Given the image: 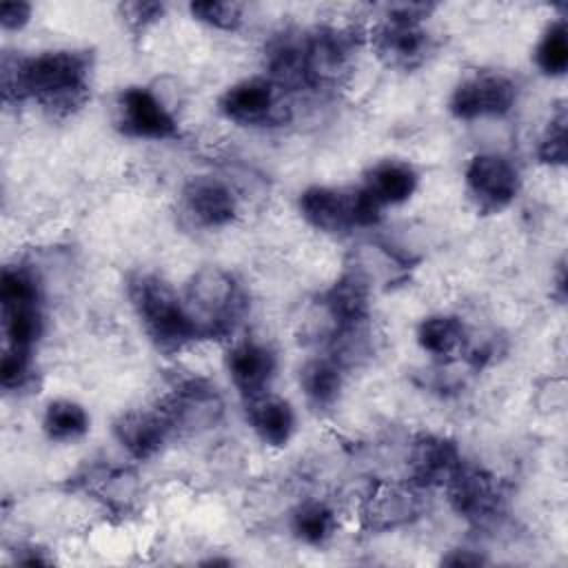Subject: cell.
<instances>
[{"label": "cell", "instance_id": "1", "mask_svg": "<svg viewBox=\"0 0 568 568\" xmlns=\"http://www.w3.org/2000/svg\"><path fill=\"white\" fill-rule=\"evenodd\" d=\"M93 55L87 49H51L36 55L4 51L0 89L4 104L33 100L49 118L78 113L91 95Z\"/></svg>", "mask_w": 568, "mask_h": 568}, {"label": "cell", "instance_id": "2", "mask_svg": "<svg viewBox=\"0 0 568 568\" xmlns=\"http://www.w3.org/2000/svg\"><path fill=\"white\" fill-rule=\"evenodd\" d=\"M126 295L144 335L162 355H178L200 339L184 297L164 277L144 271L131 273Z\"/></svg>", "mask_w": 568, "mask_h": 568}, {"label": "cell", "instance_id": "3", "mask_svg": "<svg viewBox=\"0 0 568 568\" xmlns=\"http://www.w3.org/2000/svg\"><path fill=\"white\" fill-rule=\"evenodd\" d=\"M182 297L200 339L231 337L246 313L242 284L220 266L195 271Z\"/></svg>", "mask_w": 568, "mask_h": 568}, {"label": "cell", "instance_id": "4", "mask_svg": "<svg viewBox=\"0 0 568 568\" xmlns=\"http://www.w3.org/2000/svg\"><path fill=\"white\" fill-rule=\"evenodd\" d=\"M435 4L404 2L390 4L386 16L371 29L368 40L375 58L393 71H415L433 53V36L424 20Z\"/></svg>", "mask_w": 568, "mask_h": 568}, {"label": "cell", "instance_id": "5", "mask_svg": "<svg viewBox=\"0 0 568 568\" xmlns=\"http://www.w3.org/2000/svg\"><path fill=\"white\" fill-rule=\"evenodd\" d=\"M297 209L313 229L328 235L371 229L384 215V209H379L362 186L313 184L300 193Z\"/></svg>", "mask_w": 568, "mask_h": 568}, {"label": "cell", "instance_id": "6", "mask_svg": "<svg viewBox=\"0 0 568 568\" xmlns=\"http://www.w3.org/2000/svg\"><path fill=\"white\" fill-rule=\"evenodd\" d=\"M284 98L286 93L273 80L253 75L226 87L217 98V111L237 126H282L291 118V106Z\"/></svg>", "mask_w": 568, "mask_h": 568}, {"label": "cell", "instance_id": "7", "mask_svg": "<svg viewBox=\"0 0 568 568\" xmlns=\"http://www.w3.org/2000/svg\"><path fill=\"white\" fill-rule=\"evenodd\" d=\"M464 182L470 202L484 215L501 213L517 200L521 191L519 169L499 153L473 155L466 164Z\"/></svg>", "mask_w": 568, "mask_h": 568}, {"label": "cell", "instance_id": "8", "mask_svg": "<svg viewBox=\"0 0 568 568\" xmlns=\"http://www.w3.org/2000/svg\"><path fill=\"white\" fill-rule=\"evenodd\" d=\"M517 102V84L497 71H477L462 78L448 98L453 118L470 122L484 118H504Z\"/></svg>", "mask_w": 568, "mask_h": 568}, {"label": "cell", "instance_id": "9", "mask_svg": "<svg viewBox=\"0 0 568 568\" xmlns=\"http://www.w3.org/2000/svg\"><path fill=\"white\" fill-rule=\"evenodd\" d=\"M357 33L346 27H315L306 31V82L308 89L337 87L353 67Z\"/></svg>", "mask_w": 568, "mask_h": 568}, {"label": "cell", "instance_id": "10", "mask_svg": "<svg viewBox=\"0 0 568 568\" xmlns=\"http://www.w3.org/2000/svg\"><path fill=\"white\" fill-rule=\"evenodd\" d=\"M450 508L470 524L486 526L495 521L506 508V490L501 481L477 466H464L444 486Z\"/></svg>", "mask_w": 568, "mask_h": 568}, {"label": "cell", "instance_id": "11", "mask_svg": "<svg viewBox=\"0 0 568 568\" xmlns=\"http://www.w3.org/2000/svg\"><path fill=\"white\" fill-rule=\"evenodd\" d=\"M115 129L131 140H173L178 120L146 87H126L115 100Z\"/></svg>", "mask_w": 568, "mask_h": 568}, {"label": "cell", "instance_id": "12", "mask_svg": "<svg viewBox=\"0 0 568 568\" xmlns=\"http://www.w3.org/2000/svg\"><path fill=\"white\" fill-rule=\"evenodd\" d=\"M158 406L169 417L173 433L206 430L220 422L224 410L217 388L202 377H189L178 382L158 402Z\"/></svg>", "mask_w": 568, "mask_h": 568}, {"label": "cell", "instance_id": "13", "mask_svg": "<svg viewBox=\"0 0 568 568\" xmlns=\"http://www.w3.org/2000/svg\"><path fill=\"white\" fill-rule=\"evenodd\" d=\"M464 466V455L455 439L437 433H419L408 444V481L417 488H444Z\"/></svg>", "mask_w": 568, "mask_h": 568}, {"label": "cell", "instance_id": "14", "mask_svg": "<svg viewBox=\"0 0 568 568\" xmlns=\"http://www.w3.org/2000/svg\"><path fill=\"white\" fill-rule=\"evenodd\" d=\"M224 366L231 384L240 393L242 402H246L271 390L277 373V355L266 342L244 337L229 346L224 355Z\"/></svg>", "mask_w": 568, "mask_h": 568}, {"label": "cell", "instance_id": "15", "mask_svg": "<svg viewBox=\"0 0 568 568\" xmlns=\"http://www.w3.org/2000/svg\"><path fill=\"white\" fill-rule=\"evenodd\" d=\"M115 442L138 462L155 457L166 442L175 435L169 417L155 404L151 408H131L115 417L113 422Z\"/></svg>", "mask_w": 568, "mask_h": 568}, {"label": "cell", "instance_id": "16", "mask_svg": "<svg viewBox=\"0 0 568 568\" xmlns=\"http://www.w3.org/2000/svg\"><path fill=\"white\" fill-rule=\"evenodd\" d=\"M424 513L422 488L415 484H379L362 506V519L368 530L388 532L415 521Z\"/></svg>", "mask_w": 568, "mask_h": 568}, {"label": "cell", "instance_id": "17", "mask_svg": "<svg viewBox=\"0 0 568 568\" xmlns=\"http://www.w3.org/2000/svg\"><path fill=\"white\" fill-rule=\"evenodd\" d=\"M182 204L191 220L204 229H224L240 213L233 189L213 175H193L182 189Z\"/></svg>", "mask_w": 568, "mask_h": 568}, {"label": "cell", "instance_id": "18", "mask_svg": "<svg viewBox=\"0 0 568 568\" xmlns=\"http://www.w3.org/2000/svg\"><path fill=\"white\" fill-rule=\"evenodd\" d=\"M266 78L284 93L308 89L306 82V31L282 29L264 47Z\"/></svg>", "mask_w": 568, "mask_h": 568}, {"label": "cell", "instance_id": "19", "mask_svg": "<svg viewBox=\"0 0 568 568\" xmlns=\"http://www.w3.org/2000/svg\"><path fill=\"white\" fill-rule=\"evenodd\" d=\"M379 209L399 206L408 202L417 186H419V173L408 160L386 158L375 162L359 184Z\"/></svg>", "mask_w": 568, "mask_h": 568}, {"label": "cell", "instance_id": "20", "mask_svg": "<svg viewBox=\"0 0 568 568\" xmlns=\"http://www.w3.org/2000/svg\"><path fill=\"white\" fill-rule=\"evenodd\" d=\"M244 413L251 430L255 437L271 448H284L288 446L291 437L295 435V410L293 406L280 397L268 393H262L253 399L244 402Z\"/></svg>", "mask_w": 568, "mask_h": 568}, {"label": "cell", "instance_id": "21", "mask_svg": "<svg viewBox=\"0 0 568 568\" xmlns=\"http://www.w3.org/2000/svg\"><path fill=\"white\" fill-rule=\"evenodd\" d=\"M344 379H346V368L326 355H317L304 362V366L300 368V388L304 393L306 404L317 410H331L344 390Z\"/></svg>", "mask_w": 568, "mask_h": 568}, {"label": "cell", "instance_id": "22", "mask_svg": "<svg viewBox=\"0 0 568 568\" xmlns=\"http://www.w3.org/2000/svg\"><path fill=\"white\" fill-rule=\"evenodd\" d=\"M415 339L424 353L446 362L464 353L468 342V331L457 315L433 313L417 324Z\"/></svg>", "mask_w": 568, "mask_h": 568}, {"label": "cell", "instance_id": "23", "mask_svg": "<svg viewBox=\"0 0 568 568\" xmlns=\"http://www.w3.org/2000/svg\"><path fill=\"white\" fill-rule=\"evenodd\" d=\"M291 532L297 541L313 548H322L337 532V515L326 501H300L291 513Z\"/></svg>", "mask_w": 568, "mask_h": 568}, {"label": "cell", "instance_id": "24", "mask_svg": "<svg viewBox=\"0 0 568 568\" xmlns=\"http://www.w3.org/2000/svg\"><path fill=\"white\" fill-rule=\"evenodd\" d=\"M91 428V417L87 408L73 399L58 397L44 406L42 433L49 442L71 444L82 439Z\"/></svg>", "mask_w": 568, "mask_h": 568}, {"label": "cell", "instance_id": "25", "mask_svg": "<svg viewBox=\"0 0 568 568\" xmlns=\"http://www.w3.org/2000/svg\"><path fill=\"white\" fill-rule=\"evenodd\" d=\"M2 326L9 348L29 351L33 353V346L44 333V315L40 304H22V306H9L2 308Z\"/></svg>", "mask_w": 568, "mask_h": 568}, {"label": "cell", "instance_id": "26", "mask_svg": "<svg viewBox=\"0 0 568 568\" xmlns=\"http://www.w3.org/2000/svg\"><path fill=\"white\" fill-rule=\"evenodd\" d=\"M532 58H535L537 69L546 78L566 75V71H568V29H566L564 18L550 22L544 29Z\"/></svg>", "mask_w": 568, "mask_h": 568}, {"label": "cell", "instance_id": "27", "mask_svg": "<svg viewBox=\"0 0 568 568\" xmlns=\"http://www.w3.org/2000/svg\"><path fill=\"white\" fill-rule=\"evenodd\" d=\"M42 304V291L36 273L27 266H4L0 275V306Z\"/></svg>", "mask_w": 568, "mask_h": 568}, {"label": "cell", "instance_id": "28", "mask_svg": "<svg viewBox=\"0 0 568 568\" xmlns=\"http://www.w3.org/2000/svg\"><path fill=\"white\" fill-rule=\"evenodd\" d=\"M189 13L193 16V20L217 31H235L244 20V7L240 2H222V0L191 2Z\"/></svg>", "mask_w": 568, "mask_h": 568}, {"label": "cell", "instance_id": "29", "mask_svg": "<svg viewBox=\"0 0 568 568\" xmlns=\"http://www.w3.org/2000/svg\"><path fill=\"white\" fill-rule=\"evenodd\" d=\"M566 131H568V115H566V109L559 106L537 144V158L541 164H548V166L566 164V138H568Z\"/></svg>", "mask_w": 568, "mask_h": 568}, {"label": "cell", "instance_id": "30", "mask_svg": "<svg viewBox=\"0 0 568 568\" xmlns=\"http://www.w3.org/2000/svg\"><path fill=\"white\" fill-rule=\"evenodd\" d=\"M33 382V353L4 346L0 357V384L7 393L24 390Z\"/></svg>", "mask_w": 568, "mask_h": 568}, {"label": "cell", "instance_id": "31", "mask_svg": "<svg viewBox=\"0 0 568 568\" xmlns=\"http://www.w3.org/2000/svg\"><path fill=\"white\" fill-rule=\"evenodd\" d=\"M120 16L133 33H142L164 16V4L149 2V0L124 2V4H120Z\"/></svg>", "mask_w": 568, "mask_h": 568}, {"label": "cell", "instance_id": "32", "mask_svg": "<svg viewBox=\"0 0 568 568\" xmlns=\"http://www.w3.org/2000/svg\"><path fill=\"white\" fill-rule=\"evenodd\" d=\"M33 7L29 2H2L0 4V27L4 31H20L29 24Z\"/></svg>", "mask_w": 568, "mask_h": 568}, {"label": "cell", "instance_id": "33", "mask_svg": "<svg viewBox=\"0 0 568 568\" xmlns=\"http://www.w3.org/2000/svg\"><path fill=\"white\" fill-rule=\"evenodd\" d=\"M442 564L444 566H481L486 564V557L479 552V550H473V548H455V550H448V555L442 557Z\"/></svg>", "mask_w": 568, "mask_h": 568}, {"label": "cell", "instance_id": "34", "mask_svg": "<svg viewBox=\"0 0 568 568\" xmlns=\"http://www.w3.org/2000/svg\"><path fill=\"white\" fill-rule=\"evenodd\" d=\"M16 561L22 564V566H47V564H51V559L42 550H38L36 546L20 548V555L16 557Z\"/></svg>", "mask_w": 568, "mask_h": 568}]
</instances>
